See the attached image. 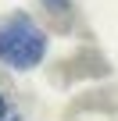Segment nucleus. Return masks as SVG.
I'll use <instances>...</instances> for the list:
<instances>
[{"label":"nucleus","instance_id":"f03ea898","mask_svg":"<svg viewBox=\"0 0 118 121\" xmlns=\"http://www.w3.org/2000/svg\"><path fill=\"white\" fill-rule=\"evenodd\" d=\"M0 117H4V96H0Z\"/></svg>","mask_w":118,"mask_h":121},{"label":"nucleus","instance_id":"f257e3e1","mask_svg":"<svg viewBox=\"0 0 118 121\" xmlns=\"http://www.w3.org/2000/svg\"><path fill=\"white\" fill-rule=\"evenodd\" d=\"M47 57V32L29 14H11L0 22V60L14 71H29Z\"/></svg>","mask_w":118,"mask_h":121}]
</instances>
